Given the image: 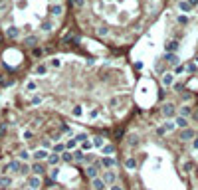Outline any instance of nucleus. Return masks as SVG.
Listing matches in <instances>:
<instances>
[{"label": "nucleus", "mask_w": 198, "mask_h": 190, "mask_svg": "<svg viewBox=\"0 0 198 190\" xmlns=\"http://www.w3.org/2000/svg\"><path fill=\"white\" fill-rule=\"evenodd\" d=\"M101 180L105 182V186H111V184L117 182V172H115V168H107V170L101 172Z\"/></svg>", "instance_id": "f257e3e1"}, {"label": "nucleus", "mask_w": 198, "mask_h": 190, "mask_svg": "<svg viewBox=\"0 0 198 190\" xmlns=\"http://www.w3.org/2000/svg\"><path fill=\"white\" fill-rule=\"evenodd\" d=\"M160 113H163L166 119H172L176 115V107H174V103H163L160 105Z\"/></svg>", "instance_id": "f03ea898"}, {"label": "nucleus", "mask_w": 198, "mask_h": 190, "mask_svg": "<svg viewBox=\"0 0 198 190\" xmlns=\"http://www.w3.org/2000/svg\"><path fill=\"white\" fill-rule=\"evenodd\" d=\"M99 163L95 160V163H91V164H85V174H87V178H97L99 176Z\"/></svg>", "instance_id": "7ed1b4c3"}, {"label": "nucleus", "mask_w": 198, "mask_h": 190, "mask_svg": "<svg viewBox=\"0 0 198 190\" xmlns=\"http://www.w3.org/2000/svg\"><path fill=\"white\" fill-rule=\"evenodd\" d=\"M99 166H103V168H115L117 166V158H115V155L113 157H101L99 158Z\"/></svg>", "instance_id": "20e7f679"}, {"label": "nucleus", "mask_w": 198, "mask_h": 190, "mask_svg": "<svg viewBox=\"0 0 198 190\" xmlns=\"http://www.w3.org/2000/svg\"><path fill=\"white\" fill-rule=\"evenodd\" d=\"M26 182H28V188H32V190H40L42 188V176L30 174V176H26Z\"/></svg>", "instance_id": "39448f33"}, {"label": "nucleus", "mask_w": 198, "mask_h": 190, "mask_svg": "<svg viewBox=\"0 0 198 190\" xmlns=\"http://www.w3.org/2000/svg\"><path fill=\"white\" fill-rule=\"evenodd\" d=\"M30 168H32V174H36V176H42V174H46V164H44V163H38V160H34V163L30 164Z\"/></svg>", "instance_id": "423d86ee"}, {"label": "nucleus", "mask_w": 198, "mask_h": 190, "mask_svg": "<svg viewBox=\"0 0 198 190\" xmlns=\"http://www.w3.org/2000/svg\"><path fill=\"white\" fill-rule=\"evenodd\" d=\"M48 155H50V151H46V149L40 147V149H36V151L32 152V158L34 160H38V163H44V160L48 158Z\"/></svg>", "instance_id": "0eeeda50"}, {"label": "nucleus", "mask_w": 198, "mask_h": 190, "mask_svg": "<svg viewBox=\"0 0 198 190\" xmlns=\"http://www.w3.org/2000/svg\"><path fill=\"white\" fill-rule=\"evenodd\" d=\"M99 151H101V157H113V155H115V144L105 143L101 149H99Z\"/></svg>", "instance_id": "6e6552de"}, {"label": "nucleus", "mask_w": 198, "mask_h": 190, "mask_svg": "<svg viewBox=\"0 0 198 190\" xmlns=\"http://www.w3.org/2000/svg\"><path fill=\"white\" fill-rule=\"evenodd\" d=\"M46 163L50 164V166H58V164L61 163V158H59L58 152H52V151H50V155H48V158H46Z\"/></svg>", "instance_id": "1a4fd4ad"}, {"label": "nucleus", "mask_w": 198, "mask_h": 190, "mask_svg": "<svg viewBox=\"0 0 198 190\" xmlns=\"http://www.w3.org/2000/svg\"><path fill=\"white\" fill-rule=\"evenodd\" d=\"M196 137V133L192 131V129H182V133H180V141H192V139Z\"/></svg>", "instance_id": "9d476101"}, {"label": "nucleus", "mask_w": 198, "mask_h": 190, "mask_svg": "<svg viewBox=\"0 0 198 190\" xmlns=\"http://www.w3.org/2000/svg\"><path fill=\"white\" fill-rule=\"evenodd\" d=\"M89 141H91V144H93V149H101V147H103V144L107 143L105 139L101 137V135H95V137H91L89 139Z\"/></svg>", "instance_id": "9b49d317"}, {"label": "nucleus", "mask_w": 198, "mask_h": 190, "mask_svg": "<svg viewBox=\"0 0 198 190\" xmlns=\"http://www.w3.org/2000/svg\"><path fill=\"white\" fill-rule=\"evenodd\" d=\"M16 158H18V160H22V163H26V160H30V158H32V152L28 151V149H20L18 155H16Z\"/></svg>", "instance_id": "f8f14e48"}, {"label": "nucleus", "mask_w": 198, "mask_h": 190, "mask_svg": "<svg viewBox=\"0 0 198 190\" xmlns=\"http://www.w3.org/2000/svg\"><path fill=\"white\" fill-rule=\"evenodd\" d=\"M36 89H38V81H36V79H28L26 85H24V91L26 93H34Z\"/></svg>", "instance_id": "ddd939ff"}, {"label": "nucleus", "mask_w": 198, "mask_h": 190, "mask_svg": "<svg viewBox=\"0 0 198 190\" xmlns=\"http://www.w3.org/2000/svg\"><path fill=\"white\" fill-rule=\"evenodd\" d=\"M178 40H171V42H166V46H165V50H166V53H174L178 50Z\"/></svg>", "instance_id": "4468645a"}, {"label": "nucleus", "mask_w": 198, "mask_h": 190, "mask_svg": "<svg viewBox=\"0 0 198 190\" xmlns=\"http://www.w3.org/2000/svg\"><path fill=\"white\" fill-rule=\"evenodd\" d=\"M160 83L165 87H172V83H174V75L172 73H165L163 77H160Z\"/></svg>", "instance_id": "2eb2a0df"}, {"label": "nucleus", "mask_w": 198, "mask_h": 190, "mask_svg": "<svg viewBox=\"0 0 198 190\" xmlns=\"http://www.w3.org/2000/svg\"><path fill=\"white\" fill-rule=\"evenodd\" d=\"M20 176H30L32 174V168H30V164L28 163H20V170H18Z\"/></svg>", "instance_id": "dca6fc26"}, {"label": "nucleus", "mask_w": 198, "mask_h": 190, "mask_svg": "<svg viewBox=\"0 0 198 190\" xmlns=\"http://www.w3.org/2000/svg\"><path fill=\"white\" fill-rule=\"evenodd\" d=\"M12 176L10 174H2L0 176V188H8V186H12Z\"/></svg>", "instance_id": "f3484780"}, {"label": "nucleus", "mask_w": 198, "mask_h": 190, "mask_svg": "<svg viewBox=\"0 0 198 190\" xmlns=\"http://www.w3.org/2000/svg\"><path fill=\"white\" fill-rule=\"evenodd\" d=\"M123 166H125L127 170H135V168H137V160L133 157H127L125 160H123Z\"/></svg>", "instance_id": "a211bd4d"}, {"label": "nucleus", "mask_w": 198, "mask_h": 190, "mask_svg": "<svg viewBox=\"0 0 198 190\" xmlns=\"http://www.w3.org/2000/svg\"><path fill=\"white\" fill-rule=\"evenodd\" d=\"M91 186H93V190H105V182L101 180V176L91 178Z\"/></svg>", "instance_id": "6ab92c4d"}, {"label": "nucleus", "mask_w": 198, "mask_h": 190, "mask_svg": "<svg viewBox=\"0 0 198 190\" xmlns=\"http://www.w3.org/2000/svg\"><path fill=\"white\" fill-rule=\"evenodd\" d=\"M20 36V28H16V26H10L6 30V38H10V40H16Z\"/></svg>", "instance_id": "aec40b11"}, {"label": "nucleus", "mask_w": 198, "mask_h": 190, "mask_svg": "<svg viewBox=\"0 0 198 190\" xmlns=\"http://www.w3.org/2000/svg\"><path fill=\"white\" fill-rule=\"evenodd\" d=\"M174 127H178V129H186V127H188V119L178 115V117L174 119Z\"/></svg>", "instance_id": "412c9836"}, {"label": "nucleus", "mask_w": 198, "mask_h": 190, "mask_svg": "<svg viewBox=\"0 0 198 190\" xmlns=\"http://www.w3.org/2000/svg\"><path fill=\"white\" fill-rule=\"evenodd\" d=\"M64 151H66V143H64V141H58V143L52 144V152H58V155H61Z\"/></svg>", "instance_id": "4be33fe9"}, {"label": "nucleus", "mask_w": 198, "mask_h": 190, "mask_svg": "<svg viewBox=\"0 0 198 190\" xmlns=\"http://www.w3.org/2000/svg\"><path fill=\"white\" fill-rule=\"evenodd\" d=\"M64 143H66V151H75V149H77V147H79V143H77V141H75V139H67V141H64Z\"/></svg>", "instance_id": "5701e85b"}, {"label": "nucleus", "mask_w": 198, "mask_h": 190, "mask_svg": "<svg viewBox=\"0 0 198 190\" xmlns=\"http://www.w3.org/2000/svg\"><path fill=\"white\" fill-rule=\"evenodd\" d=\"M50 14H52V16H61V14H64V6H61V4H52V6H50Z\"/></svg>", "instance_id": "b1692460"}, {"label": "nucleus", "mask_w": 198, "mask_h": 190, "mask_svg": "<svg viewBox=\"0 0 198 190\" xmlns=\"http://www.w3.org/2000/svg\"><path fill=\"white\" fill-rule=\"evenodd\" d=\"M165 59L171 64V66H178V64H180V59H178L176 53H165Z\"/></svg>", "instance_id": "393cba45"}, {"label": "nucleus", "mask_w": 198, "mask_h": 190, "mask_svg": "<svg viewBox=\"0 0 198 190\" xmlns=\"http://www.w3.org/2000/svg\"><path fill=\"white\" fill-rule=\"evenodd\" d=\"M83 105H75V107H73L72 109V117H75V119H81L83 117Z\"/></svg>", "instance_id": "a878e982"}, {"label": "nucleus", "mask_w": 198, "mask_h": 190, "mask_svg": "<svg viewBox=\"0 0 198 190\" xmlns=\"http://www.w3.org/2000/svg\"><path fill=\"white\" fill-rule=\"evenodd\" d=\"M48 73V64H38L34 69V75H46Z\"/></svg>", "instance_id": "bb28decb"}, {"label": "nucleus", "mask_w": 198, "mask_h": 190, "mask_svg": "<svg viewBox=\"0 0 198 190\" xmlns=\"http://www.w3.org/2000/svg\"><path fill=\"white\" fill-rule=\"evenodd\" d=\"M59 131L64 133V135H66L67 139L75 137V133H73V129H72V127H69V125H61V127H59Z\"/></svg>", "instance_id": "cd10ccee"}, {"label": "nucleus", "mask_w": 198, "mask_h": 190, "mask_svg": "<svg viewBox=\"0 0 198 190\" xmlns=\"http://www.w3.org/2000/svg\"><path fill=\"white\" fill-rule=\"evenodd\" d=\"M73 160H77V163H83V160H85V152L81 151L79 147L73 151Z\"/></svg>", "instance_id": "c85d7f7f"}, {"label": "nucleus", "mask_w": 198, "mask_h": 190, "mask_svg": "<svg viewBox=\"0 0 198 190\" xmlns=\"http://www.w3.org/2000/svg\"><path fill=\"white\" fill-rule=\"evenodd\" d=\"M59 158H61V163H73V152L72 151H64L61 155H59Z\"/></svg>", "instance_id": "c756f323"}, {"label": "nucleus", "mask_w": 198, "mask_h": 190, "mask_svg": "<svg viewBox=\"0 0 198 190\" xmlns=\"http://www.w3.org/2000/svg\"><path fill=\"white\" fill-rule=\"evenodd\" d=\"M48 67H52V69H59V67H61V59H59V58H50Z\"/></svg>", "instance_id": "7c9ffc66"}, {"label": "nucleus", "mask_w": 198, "mask_h": 190, "mask_svg": "<svg viewBox=\"0 0 198 190\" xmlns=\"http://www.w3.org/2000/svg\"><path fill=\"white\" fill-rule=\"evenodd\" d=\"M73 139H75L77 143H85V141H89V139H91V137H89L87 133H77V135H75V137H73Z\"/></svg>", "instance_id": "2f4dec72"}, {"label": "nucleus", "mask_w": 198, "mask_h": 190, "mask_svg": "<svg viewBox=\"0 0 198 190\" xmlns=\"http://www.w3.org/2000/svg\"><path fill=\"white\" fill-rule=\"evenodd\" d=\"M79 149L83 152H89V151H93V144H91V141H85V143H79Z\"/></svg>", "instance_id": "473e14b6"}, {"label": "nucleus", "mask_w": 198, "mask_h": 190, "mask_svg": "<svg viewBox=\"0 0 198 190\" xmlns=\"http://www.w3.org/2000/svg\"><path fill=\"white\" fill-rule=\"evenodd\" d=\"M178 8H180L182 12H190V10H192V6L186 2V0H180V2H178Z\"/></svg>", "instance_id": "72a5a7b5"}, {"label": "nucleus", "mask_w": 198, "mask_h": 190, "mask_svg": "<svg viewBox=\"0 0 198 190\" xmlns=\"http://www.w3.org/2000/svg\"><path fill=\"white\" fill-rule=\"evenodd\" d=\"M44 101V95H32L30 97V105H40Z\"/></svg>", "instance_id": "f704fd0d"}, {"label": "nucleus", "mask_w": 198, "mask_h": 190, "mask_svg": "<svg viewBox=\"0 0 198 190\" xmlns=\"http://www.w3.org/2000/svg\"><path fill=\"white\" fill-rule=\"evenodd\" d=\"M107 34H109V28H107V26H99L97 28V36H99V38H105Z\"/></svg>", "instance_id": "c9c22d12"}, {"label": "nucleus", "mask_w": 198, "mask_h": 190, "mask_svg": "<svg viewBox=\"0 0 198 190\" xmlns=\"http://www.w3.org/2000/svg\"><path fill=\"white\" fill-rule=\"evenodd\" d=\"M24 44H26V46H36V44H38V38H36V36H28V38L24 40Z\"/></svg>", "instance_id": "e433bc0d"}, {"label": "nucleus", "mask_w": 198, "mask_h": 190, "mask_svg": "<svg viewBox=\"0 0 198 190\" xmlns=\"http://www.w3.org/2000/svg\"><path fill=\"white\" fill-rule=\"evenodd\" d=\"M186 72V66H182V64H178V66H174V73L172 75H180V73Z\"/></svg>", "instance_id": "4c0bfd02"}, {"label": "nucleus", "mask_w": 198, "mask_h": 190, "mask_svg": "<svg viewBox=\"0 0 198 190\" xmlns=\"http://www.w3.org/2000/svg\"><path fill=\"white\" fill-rule=\"evenodd\" d=\"M87 117H89V121H95V119L99 117V109L95 107V109H91V111L87 113Z\"/></svg>", "instance_id": "58836bf2"}, {"label": "nucleus", "mask_w": 198, "mask_h": 190, "mask_svg": "<svg viewBox=\"0 0 198 190\" xmlns=\"http://www.w3.org/2000/svg\"><path fill=\"white\" fill-rule=\"evenodd\" d=\"M58 174H59V170L56 168V166H52V170H50V180L56 182V180H58Z\"/></svg>", "instance_id": "ea45409f"}, {"label": "nucleus", "mask_w": 198, "mask_h": 190, "mask_svg": "<svg viewBox=\"0 0 198 190\" xmlns=\"http://www.w3.org/2000/svg\"><path fill=\"white\" fill-rule=\"evenodd\" d=\"M190 113H192V109H190V107H188V105H184V107L180 109V117H188Z\"/></svg>", "instance_id": "a19ab883"}, {"label": "nucleus", "mask_w": 198, "mask_h": 190, "mask_svg": "<svg viewBox=\"0 0 198 190\" xmlns=\"http://www.w3.org/2000/svg\"><path fill=\"white\" fill-rule=\"evenodd\" d=\"M32 137H34V131H30V129H26V131L22 133V139H24V141H30Z\"/></svg>", "instance_id": "79ce46f5"}, {"label": "nucleus", "mask_w": 198, "mask_h": 190, "mask_svg": "<svg viewBox=\"0 0 198 190\" xmlns=\"http://www.w3.org/2000/svg\"><path fill=\"white\" fill-rule=\"evenodd\" d=\"M163 127L166 129V133H168V131H174V129H176V127H174V121H166Z\"/></svg>", "instance_id": "37998d69"}, {"label": "nucleus", "mask_w": 198, "mask_h": 190, "mask_svg": "<svg viewBox=\"0 0 198 190\" xmlns=\"http://www.w3.org/2000/svg\"><path fill=\"white\" fill-rule=\"evenodd\" d=\"M176 22L178 24H188V16H186V14H180V16L176 18Z\"/></svg>", "instance_id": "c03bdc74"}, {"label": "nucleus", "mask_w": 198, "mask_h": 190, "mask_svg": "<svg viewBox=\"0 0 198 190\" xmlns=\"http://www.w3.org/2000/svg\"><path fill=\"white\" fill-rule=\"evenodd\" d=\"M42 30H44V32H48V30H52V22H50V20H46V22H42Z\"/></svg>", "instance_id": "a18cd8bd"}, {"label": "nucleus", "mask_w": 198, "mask_h": 190, "mask_svg": "<svg viewBox=\"0 0 198 190\" xmlns=\"http://www.w3.org/2000/svg\"><path fill=\"white\" fill-rule=\"evenodd\" d=\"M157 135H158V137H163V135H166V129L163 127V125H160V127H157Z\"/></svg>", "instance_id": "49530a36"}, {"label": "nucleus", "mask_w": 198, "mask_h": 190, "mask_svg": "<svg viewBox=\"0 0 198 190\" xmlns=\"http://www.w3.org/2000/svg\"><path fill=\"white\" fill-rule=\"evenodd\" d=\"M32 53L36 56V58H42V53H44V50H40V48H34V50H32Z\"/></svg>", "instance_id": "de8ad7c7"}, {"label": "nucleus", "mask_w": 198, "mask_h": 190, "mask_svg": "<svg viewBox=\"0 0 198 190\" xmlns=\"http://www.w3.org/2000/svg\"><path fill=\"white\" fill-rule=\"evenodd\" d=\"M117 105H119V99L117 97H111V99H109V107H117Z\"/></svg>", "instance_id": "09e8293b"}, {"label": "nucleus", "mask_w": 198, "mask_h": 190, "mask_svg": "<svg viewBox=\"0 0 198 190\" xmlns=\"http://www.w3.org/2000/svg\"><path fill=\"white\" fill-rule=\"evenodd\" d=\"M109 190H125V188H123L119 182H115V184H111V186H109Z\"/></svg>", "instance_id": "8fccbe9b"}, {"label": "nucleus", "mask_w": 198, "mask_h": 190, "mask_svg": "<svg viewBox=\"0 0 198 190\" xmlns=\"http://www.w3.org/2000/svg\"><path fill=\"white\" fill-rule=\"evenodd\" d=\"M186 72L194 73V72H196V64H188V66H186Z\"/></svg>", "instance_id": "3c124183"}, {"label": "nucleus", "mask_w": 198, "mask_h": 190, "mask_svg": "<svg viewBox=\"0 0 198 190\" xmlns=\"http://www.w3.org/2000/svg\"><path fill=\"white\" fill-rule=\"evenodd\" d=\"M73 4H75L77 8H83L85 6V0H73Z\"/></svg>", "instance_id": "603ef678"}, {"label": "nucleus", "mask_w": 198, "mask_h": 190, "mask_svg": "<svg viewBox=\"0 0 198 190\" xmlns=\"http://www.w3.org/2000/svg\"><path fill=\"white\" fill-rule=\"evenodd\" d=\"M192 149H194V151H198V137L192 139Z\"/></svg>", "instance_id": "864d4df0"}, {"label": "nucleus", "mask_w": 198, "mask_h": 190, "mask_svg": "<svg viewBox=\"0 0 198 190\" xmlns=\"http://www.w3.org/2000/svg\"><path fill=\"white\" fill-rule=\"evenodd\" d=\"M42 149H46L48 151V149H50V141H42Z\"/></svg>", "instance_id": "5fc2aeb1"}, {"label": "nucleus", "mask_w": 198, "mask_h": 190, "mask_svg": "<svg viewBox=\"0 0 198 190\" xmlns=\"http://www.w3.org/2000/svg\"><path fill=\"white\" fill-rule=\"evenodd\" d=\"M172 87H174L176 91H180V89H182V83H172Z\"/></svg>", "instance_id": "6e6d98bb"}, {"label": "nucleus", "mask_w": 198, "mask_h": 190, "mask_svg": "<svg viewBox=\"0 0 198 190\" xmlns=\"http://www.w3.org/2000/svg\"><path fill=\"white\" fill-rule=\"evenodd\" d=\"M6 131H8V129L4 127V125H2V127H0V137H2V135H6Z\"/></svg>", "instance_id": "4d7b16f0"}, {"label": "nucleus", "mask_w": 198, "mask_h": 190, "mask_svg": "<svg viewBox=\"0 0 198 190\" xmlns=\"http://www.w3.org/2000/svg\"><path fill=\"white\" fill-rule=\"evenodd\" d=\"M186 2H188V4H190L192 8H194V6H196V4H198V0H186Z\"/></svg>", "instance_id": "13d9d810"}, {"label": "nucleus", "mask_w": 198, "mask_h": 190, "mask_svg": "<svg viewBox=\"0 0 198 190\" xmlns=\"http://www.w3.org/2000/svg\"><path fill=\"white\" fill-rule=\"evenodd\" d=\"M196 64H198V56H196Z\"/></svg>", "instance_id": "bf43d9fd"}, {"label": "nucleus", "mask_w": 198, "mask_h": 190, "mask_svg": "<svg viewBox=\"0 0 198 190\" xmlns=\"http://www.w3.org/2000/svg\"><path fill=\"white\" fill-rule=\"evenodd\" d=\"M24 190H32V188H24Z\"/></svg>", "instance_id": "052dcab7"}, {"label": "nucleus", "mask_w": 198, "mask_h": 190, "mask_svg": "<svg viewBox=\"0 0 198 190\" xmlns=\"http://www.w3.org/2000/svg\"><path fill=\"white\" fill-rule=\"evenodd\" d=\"M196 137H198V133H196Z\"/></svg>", "instance_id": "680f3d73"}]
</instances>
